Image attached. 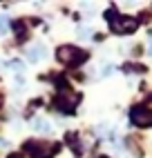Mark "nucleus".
I'll use <instances>...</instances> for the list:
<instances>
[{
    "label": "nucleus",
    "mask_w": 152,
    "mask_h": 158,
    "mask_svg": "<svg viewBox=\"0 0 152 158\" xmlns=\"http://www.w3.org/2000/svg\"><path fill=\"white\" fill-rule=\"evenodd\" d=\"M85 58H87V54H85L83 49H76V47H72V45L58 47V60L65 62V65H81Z\"/></svg>",
    "instance_id": "f257e3e1"
},
{
    "label": "nucleus",
    "mask_w": 152,
    "mask_h": 158,
    "mask_svg": "<svg viewBox=\"0 0 152 158\" xmlns=\"http://www.w3.org/2000/svg\"><path fill=\"white\" fill-rule=\"evenodd\" d=\"M105 16H107V23H110V27H112L114 31H118V34H123V31H134V29H136V20H134V18L116 16L114 9H110Z\"/></svg>",
    "instance_id": "f03ea898"
},
{
    "label": "nucleus",
    "mask_w": 152,
    "mask_h": 158,
    "mask_svg": "<svg viewBox=\"0 0 152 158\" xmlns=\"http://www.w3.org/2000/svg\"><path fill=\"white\" fill-rule=\"evenodd\" d=\"M76 102H78V94H72V91H60L56 100H54V105L63 111H74Z\"/></svg>",
    "instance_id": "7ed1b4c3"
},
{
    "label": "nucleus",
    "mask_w": 152,
    "mask_h": 158,
    "mask_svg": "<svg viewBox=\"0 0 152 158\" xmlns=\"http://www.w3.org/2000/svg\"><path fill=\"white\" fill-rule=\"evenodd\" d=\"M130 120L139 127H150L152 125V111L150 109H143V107H134L132 114H130Z\"/></svg>",
    "instance_id": "20e7f679"
},
{
    "label": "nucleus",
    "mask_w": 152,
    "mask_h": 158,
    "mask_svg": "<svg viewBox=\"0 0 152 158\" xmlns=\"http://www.w3.org/2000/svg\"><path fill=\"white\" fill-rule=\"evenodd\" d=\"M45 54H47V47H45V45H31V47L27 49V58H29V62H38V60H42V58H45Z\"/></svg>",
    "instance_id": "39448f33"
},
{
    "label": "nucleus",
    "mask_w": 152,
    "mask_h": 158,
    "mask_svg": "<svg viewBox=\"0 0 152 158\" xmlns=\"http://www.w3.org/2000/svg\"><path fill=\"white\" fill-rule=\"evenodd\" d=\"M31 127H34L38 134H49V131H51L49 123H47L45 118H34V120H31Z\"/></svg>",
    "instance_id": "423d86ee"
},
{
    "label": "nucleus",
    "mask_w": 152,
    "mask_h": 158,
    "mask_svg": "<svg viewBox=\"0 0 152 158\" xmlns=\"http://www.w3.org/2000/svg\"><path fill=\"white\" fill-rule=\"evenodd\" d=\"M27 145H29V152L36 158H47L49 152H51V147H36V143H27Z\"/></svg>",
    "instance_id": "0eeeda50"
},
{
    "label": "nucleus",
    "mask_w": 152,
    "mask_h": 158,
    "mask_svg": "<svg viewBox=\"0 0 152 158\" xmlns=\"http://www.w3.org/2000/svg\"><path fill=\"white\" fill-rule=\"evenodd\" d=\"M7 27H9V23H7V16H0V31H7Z\"/></svg>",
    "instance_id": "6e6552de"
},
{
    "label": "nucleus",
    "mask_w": 152,
    "mask_h": 158,
    "mask_svg": "<svg viewBox=\"0 0 152 158\" xmlns=\"http://www.w3.org/2000/svg\"><path fill=\"white\" fill-rule=\"evenodd\" d=\"M78 36H81V38H90V36H92V31H87L85 27H81V29H78Z\"/></svg>",
    "instance_id": "1a4fd4ad"
},
{
    "label": "nucleus",
    "mask_w": 152,
    "mask_h": 158,
    "mask_svg": "<svg viewBox=\"0 0 152 158\" xmlns=\"http://www.w3.org/2000/svg\"><path fill=\"white\" fill-rule=\"evenodd\" d=\"M112 71H114V67H112V65H110V67H105V69H103V76H107V73H112Z\"/></svg>",
    "instance_id": "9d476101"
},
{
    "label": "nucleus",
    "mask_w": 152,
    "mask_h": 158,
    "mask_svg": "<svg viewBox=\"0 0 152 158\" xmlns=\"http://www.w3.org/2000/svg\"><path fill=\"white\" fill-rule=\"evenodd\" d=\"M7 145H9V143H7L5 138H0V149H7Z\"/></svg>",
    "instance_id": "9b49d317"
},
{
    "label": "nucleus",
    "mask_w": 152,
    "mask_h": 158,
    "mask_svg": "<svg viewBox=\"0 0 152 158\" xmlns=\"http://www.w3.org/2000/svg\"><path fill=\"white\" fill-rule=\"evenodd\" d=\"M150 49H152V38H150Z\"/></svg>",
    "instance_id": "f8f14e48"
},
{
    "label": "nucleus",
    "mask_w": 152,
    "mask_h": 158,
    "mask_svg": "<svg viewBox=\"0 0 152 158\" xmlns=\"http://www.w3.org/2000/svg\"><path fill=\"white\" fill-rule=\"evenodd\" d=\"M9 158H18V156H9Z\"/></svg>",
    "instance_id": "ddd939ff"
},
{
    "label": "nucleus",
    "mask_w": 152,
    "mask_h": 158,
    "mask_svg": "<svg viewBox=\"0 0 152 158\" xmlns=\"http://www.w3.org/2000/svg\"><path fill=\"white\" fill-rule=\"evenodd\" d=\"M0 105H2V98H0Z\"/></svg>",
    "instance_id": "4468645a"
}]
</instances>
